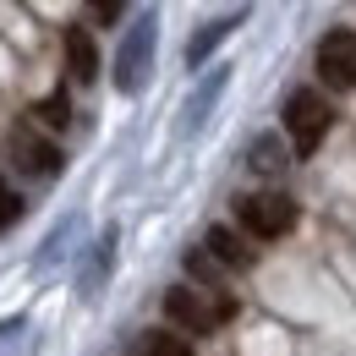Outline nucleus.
Wrapping results in <instances>:
<instances>
[{"mask_svg":"<svg viewBox=\"0 0 356 356\" xmlns=\"http://www.w3.org/2000/svg\"><path fill=\"white\" fill-rule=\"evenodd\" d=\"M127 356H192V346L181 340L176 329H143L127 346Z\"/></svg>","mask_w":356,"mask_h":356,"instance_id":"11","label":"nucleus"},{"mask_svg":"<svg viewBox=\"0 0 356 356\" xmlns=\"http://www.w3.org/2000/svg\"><path fill=\"white\" fill-rule=\"evenodd\" d=\"M148 60H154V17H137L121 39V49H115V88L137 93L143 77H148Z\"/></svg>","mask_w":356,"mask_h":356,"instance_id":"4","label":"nucleus"},{"mask_svg":"<svg viewBox=\"0 0 356 356\" xmlns=\"http://www.w3.org/2000/svg\"><path fill=\"white\" fill-rule=\"evenodd\" d=\"M11 154H17V165H22V170H33V176H44V181L66 170V154H60L55 143H44V137H33L28 127H17V132H11Z\"/></svg>","mask_w":356,"mask_h":356,"instance_id":"6","label":"nucleus"},{"mask_svg":"<svg viewBox=\"0 0 356 356\" xmlns=\"http://www.w3.org/2000/svg\"><path fill=\"white\" fill-rule=\"evenodd\" d=\"M318 77L340 93L356 88V33L351 28H334V33L318 39Z\"/></svg>","mask_w":356,"mask_h":356,"instance_id":"5","label":"nucleus"},{"mask_svg":"<svg viewBox=\"0 0 356 356\" xmlns=\"http://www.w3.org/2000/svg\"><path fill=\"white\" fill-rule=\"evenodd\" d=\"M285 137H291V154L296 159H312L318 148H323V137H329V127H334V110H329V99L318 88H296L291 99H285Z\"/></svg>","mask_w":356,"mask_h":356,"instance_id":"2","label":"nucleus"},{"mask_svg":"<svg viewBox=\"0 0 356 356\" xmlns=\"http://www.w3.org/2000/svg\"><path fill=\"white\" fill-rule=\"evenodd\" d=\"M220 88H225V72H214V77H209V88H203L192 104H186V127H197V121L209 115V104H214V93H220Z\"/></svg>","mask_w":356,"mask_h":356,"instance_id":"15","label":"nucleus"},{"mask_svg":"<svg viewBox=\"0 0 356 356\" xmlns=\"http://www.w3.org/2000/svg\"><path fill=\"white\" fill-rule=\"evenodd\" d=\"M203 247L214 252V264H220L225 274H241V268H252V264H258V252L247 247V236H241L236 225H209Z\"/></svg>","mask_w":356,"mask_h":356,"instance_id":"7","label":"nucleus"},{"mask_svg":"<svg viewBox=\"0 0 356 356\" xmlns=\"http://www.w3.org/2000/svg\"><path fill=\"white\" fill-rule=\"evenodd\" d=\"M181 264H186V274H192V285L220 291V274H225V268L214 264V252H209V247H186V258H181Z\"/></svg>","mask_w":356,"mask_h":356,"instance_id":"12","label":"nucleus"},{"mask_svg":"<svg viewBox=\"0 0 356 356\" xmlns=\"http://www.w3.org/2000/svg\"><path fill=\"white\" fill-rule=\"evenodd\" d=\"M247 165H252L258 176H280V170L291 165V143H280L274 132L252 137V148H247Z\"/></svg>","mask_w":356,"mask_h":356,"instance_id":"10","label":"nucleus"},{"mask_svg":"<svg viewBox=\"0 0 356 356\" xmlns=\"http://www.w3.org/2000/svg\"><path fill=\"white\" fill-rule=\"evenodd\" d=\"M33 115H39V121H44L49 132H60V127H66V121H72V99H66V88H55L44 99V104H39V110H33Z\"/></svg>","mask_w":356,"mask_h":356,"instance_id":"13","label":"nucleus"},{"mask_svg":"<svg viewBox=\"0 0 356 356\" xmlns=\"http://www.w3.org/2000/svg\"><path fill=\"white\" fill-rule=\"evenodd\" d=\"M17 220H22V197H17V186H11V181L0 176V236H6Z\"/></svg>","mask_w":356,"mask_h":356,"instance_id":"14","label":"nucleus"},{"mask_svg":"<svg viewBox=\"0 0 356 356\" xmlns=\"http://www.w3.org/2000/svg\"><path fill=\"white\" fill-rule=\"evenodd\" d=\"M121 11H127L121 0H99V6H93V22H121Z\"/></svg>","mask_w":356,"mask_h":356,"instance_id":"16","label":"nucleus"},{"mask_svg":"<svg viewBox=\"0 0 356 356\" xmlns=\"http://www.w3.org/2000/svg\"><path fill=\"white\" fill-rule=\"evenodd\" d=\"M165 318L186 334H214L236 318V296L230 291H203V285H170L165 291Z\"/></svg>","mask_w":356,"mask_h":356,"instance_id":"1","label":"nucleus"},{"mask_svg":"<svg viewBox=\"0 0 356 356\" xmlns=\"http://www.w3.org/2000/svg\"><path fill=\"white\" fill-rule=\"evenodd\" d=\"M60 44H66V72H72V83H83L88 88L93 77H99V44H93V28H66L60 33Z\"/></svg>","mask_w":356,"mask_h":356,"instance_id":"8","label":"nucleus"},{"mask_svg":"<svg viewBox=\"0 0 356 356\" xmlns=\"http://www.w3.org/2000/svg\"><path fill=\"white\" fill-rule=\"evenodd\" d=\"M302 220V209H296V197H285V192H252V197H241L236 203V225H241V236H252V241H280V236H291Z\"/></svg>","mask_w":356,"mask_h":356,"instance_id":"3","label":"nucleus"},{"mask_svg":"<svg viewBox=\"0 0 356 356\" xmlns=\"http://www.w3.org/2000/svg\"><path fill=\"white\" fill-rule=\"evenodd\" d=\"M241 22H247V11H230V17H214V22H209V28H203V33H197V39L186 44V66L197 72V66H203V60H209V55H214V49H220L225 39H230V33L241 28Z\"/></svg>","mask_w":356,"mask_h":356,"instance_id":"9","label":"nucleus"}]
</instances>
